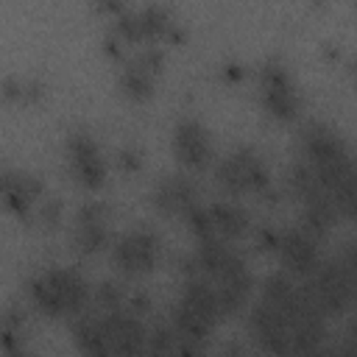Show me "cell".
I'll list each match as a JSON object with an SVG mask.
<instances>
[{
  "mask_svg": "<svg viewBox=\"0 0 357 357\" xmlns=\"http://www.w3.org/2000/svg\"><path fill=\"white\" fill-rule=\"evenodd\" d=\"M301 293L324 315H340L354 301V251L346 248L340 257L318 262L307 273Z\"/></svg>",
  "mask_w": 357,
  "mask_h": 357,
  "instance_id": "1",
  "label": "cell"
},
{
  "mask_svg": "<svg viewBox=\"0 0 357 357\" xmlns=\"http://www.w3.org/2000/svg\"><path fill=\"white\" fill-rule=\"evenodd\" d=\"M28 293L39 312L50 318H61V315L84 312L89 298V284L73 268H47L31 279Z\"/></svg>",
  "mask_w": 357,
  "mask_h": 357,
  "instance_id": "2",
  "label": "cell"
},
{
  "mask_svg": "<svg viewBox=\"0 0 357 357\" xmlns=\"http://www.w3.org/2000/svg\"><path fill=\"white\" fill-rule=\"evenodd\" d=\"M220 318L223 315H220L212 284L201 276H187L181 296L173 307V326L178 329V335L198 351Z\"/></svg>",
  "mask_w": 357,
  "mask_h": 357,
  "instance_id": "3",
  "label": "cell"
},
{
  "mask_svg": "<svg viewBox=\"0 0 357 357\" xmlns=\"http://www.w3.org/2000/svg\"><path fill=\"white\" fill-rule=\"evenodd\" d=\"M215 178H218L220 187H226L234 195H243V192L262 195V192L271 190V170H268V165L262 162V156L254 148H245V145L229 151L218 162Z\"/></svg>",
  "mask_w": 357,
  "mask_h": 357,
  "instance_id": "4",
  "label": "cell"
},
{
  "mask_svg": "<svg viewBox=\"0 0 357 357\" xmlns=\"http://www.w3.org/2000/svg\"><path fill=\"white\" fill-rule=\"evenodd\" d=\"M262 109L276 120H293L301 109V92L279 59H265L259 67Z\"/></svg>",
  "mask_w": 357,
  "mask_h": 357,
  "instance_id": "5",
  "label": "cell"
},
{
  "mask_svg": "<svg viewBox=\"0 0 357 357\" xmlns=\"http://www.w3.org/2000/svg\"><path fill=\"white\" fill-rule=\"evenodd\" d=\"M162 61H165V50L159 45H145L120 70V78H117L120 92L128 100H134V103L148 100L153 95V86H156V75L162 70Z\"/></svg>",
  "mask_w": 357,
  "mask_h": 357,
  "instance_id": "6",
  "label": "cell"
},
{
  "mask_svg": "<svg viewBox=\"0 0 357 357\" xmlns=\"http://www.w3.org/2000/svg\"><path fill=\"white\" fill-rule=\"evenodd\" d=\"M170 148H173L176 162H181V165L190 167V170L206 167V165L212 162V156H215L212 134H209V128H206L201 120H195V117H181V120L173 126Z\"/></svg>",
  "mask_w": 357,
  "mask_h": 357,
  "instance_id": "7",
  "label": "cell"
},
{
  "mask_svg": "<svg viewBox=\"0 0 357 357\" xmlns=\"http://www.w3.org/2000/svg\"><path fill=\"white\" fill-rule=\"evenodd\" d=\"M112 259L128 276L148 273L159 259V237L145 226L131 229L112 245Z\"/></svg>",
  "mask_w": 357,
  "mask_h": 357,
  "instance_id": "8",
  "label": "cell"
},
{
  "mask_svg": "<svg viewBox=\"0 0 357 357\" xmlns=\"http://www.w3.org/2000/svg\"><path fill=\"white\" fill-rule=\"evenodd\" d=\"M64 148H67L70 170H73L78 184L95 190V187H100L106 181L109 167H106V159L100 153V145L95 142V137L89 131H70Z\"/></svg>",
  "mask_w": 357,
  "mask_h": 357,
  "instance_id": "9",
  "label": "cell"
},
{
  "mask_svg": "<svg viewBox=\"0 0 357 357\" xmlns=\"http://www.w3.org/2000/svg\"><path fill=\"white\" fill-rule=\"evenodd\" d=\"M248 321H251L254 340L265 351H273V354L290 351V321H287L284 307H279L268 298H259V304H254Z\"/></svg>",
  "mask_w": 357,
  "mask_h": 357,
  "instance_id": "10",
  "label": "cell"
},
{
  "mask_svg": "<svg viewBox=\"0 0 357 357\" xmlns=\"http://www.w3.org/2000/svg\"><path fill=\"white\" fill-rule=\"evenodd\" d=\"M42 195H45V184L39 181V176L17 167L0 170V204L6 212L17 218H28Z\"/></svg>",
  "mask_w": 357,
  "mask_h": 357,
  "instance_id": "11",
  "label": "cell"
},
{
  "mask_svg": "<svg viewBox=\"0 0 357 357\" xmlns=\"http://www.w3.org/2000/svg\"><path fill=\"white\" fill-rule=\"evenodd\" d=\"M103 318V335H106V354H139L145 351V329L137 315L128 310H109Z\"/></svg>",
  "mask_w": 357,
  "mask_h": 357,
  "instance_id": "12",
  "label": "cell"
},
{
  "mask_svg": "<svg viewBox=\"0 0 357 357\" xmlns=\"http://www.w3.org/2000/svg\"><path fill=\"white\" fill-rule=\"evenodd\" d=\"M109 218L106 206L98 201L81 204V209L73 218V243L81 254H98L109 245Z\"/></svg>",
  "mask_w": 357,
  "mask_h": 357,
  "instance_id": "13",
  "label": "cell"
},
{
  "mask_svg": "<svg viewBox=\"0 0 357 357\" xmlns=\"http://www.w3.org/2000/svg\"><path fill=\"white\" fill-rule=\"evenodd\" d=\"M151 204L153 209H159L162 215H187L195 204H198V190L192 184L190 176L184 173H170V176H162L151 192Z\"/></svg>",
  "mask_w": 357,
  "mask_h": 357,
  "instance_id": "14",
  "label": "cell"
},
{
  "mask_svg": "<svg viewBox=\"0 0 357 357\" xmlns=\"http://www.w3.org/2000/svg\"><path fill=\"white\" fill-rule=\"evenodd\" d=\"M276 254L284 265L287 273H298V276H307L315 265H318V245H315V237L304 229H287L279 234V243H276Z\"/></svg>",
  "mask_w": 357,
  "mask_h": 357,
  "instance_id": "15",
  "label": "cell"
},
{
  "mask_svg": "<svg viewBox=\"0 0 357 357\" xmlns=\"http://www.w3.org/2000/svg\"><path fill=\"white\" fill-rule=\"evenodd\" d=\"M212 223H215V237L218 240H237L248 229V212L234 204V201H218L209 206Z\"/></svg>",
  "mask_w": 357,
  "mask_h": 357,
  "instance_id": "16",
  "label": "cell"
},
{
  "mask_svg": "<svg viewBox=\"0 0 357 357\" xmlns=\"http://www.w3.org/2000/svg\"><path fill=\"white\" fill-rule=\"evenodd\" d=\"M73 340L84 354H106V335H103V318L78 312V321L73 324Z\"/></svg>",
  "mask_w": 357,
  "mask_h": 357,
  "instance_id": "17",
  "label": "cell"
},
{
  "mask_svg": "<svg viewBox=\"0 0 357 357\" xmlns=\"http://www.w3.org/2000/svg\"><path fill=\"white\" fill-rule=\"evenodd\" d=\"M45 95V84L39 78L6 75L0 78V98L6 103H36Z\"/></svg>",
  "mask_w": 357,
  "mask_h": 357,
  "instance_id": "18",
  "label": "cell"
},
{
  "mask_svg": "<svg viewBox=\"0 0 357 357\" xmlns=\"http://www.w3.org/2000/svg\"><path fill=\"white\" fill-rule=\"evenodd\" d=\"M22 326H25V310L22 307L11 304L0 312V351H20Z\"/></svg>",
  "mask_w": 357,
  "mask_h": 357,
  "instance_id": "19",
  "label": "cell"
},
{
  "mask_svg": "<svg viewBox=\"0 0 357 357\" xmlns=\"http://www.w3.org/2000/svg\"><path fill=\"white\" fill-rule=\"evenodd\" d=\"M33 212H36V220H39L45 229H56V226L61 223L64 206H61V201H59V198H45V195H42V198L36 201Z\"/></svg>",
  "mask_w": 357,
  "mask_h": 357,
  "instance_id": "20",
  "label": "cell"
},
{
  "mask_svg": "<svg viewBox=\"0 0 357 357\" xmlns=\"http://www.w3.org/2000/svg\"><path fill=\"white\" fill-rule=\"evenodd\" d=\"M95 301H98V307L103 310V312H109V310H120L123 307V287L117 284V282H100L98 287H95Z\"/></svg>",
  "mask_w": 357,
  "mask_h": 357,
  "instance_id": "21",
  "label": "cell"
},
{
  "mask_svg": "<svg viewBox=\"0 0 357 357\" xmlns=\"http://www.w3.org/2000/svg\"><path fill=\"white\" fill-rule=\"evenodd\" d=\"M114 165L123 170V173H134L142 167V148L137 145H123L114 151Z\"/></svg>",
  "mask_w": 357,
  "mask_h": 357,
  "instance_id": "22",
  "label": "cell"
},
{
  "mask_svg": "<svg viewBox=\"0 0 357 357\" xmlns=\"http://www.w3.org/2000/svg\"><path fill=\"white\" fill-rule=\"evenodd\" d=\"M245 75H248V67L243 61H226V64H220V78L229 81V84H240Z\"/></svg>",
  "mask_w": 357,
  "mask_h": 357,
  "instance_id": "23",
  "label": "cell"
},
{
  "mask_svg": "<svg viewBox=\"0 0 357 357\" xmlns=\"http://www.w3.org/2000/svg\"><path fill=\"white\" fill-rule=\"evenodd\" d=\"M103 53L109 56V59H123V53H126V42L109 28L106 31V36H103Z\"/></svg>",
  "mask_w": 357,
  "mask_h": 357,
  "instance_id": "24",
  "label": "cell"
},
{
  "mask_svg": "<svg viewBox=\"0 0 357 357\" xmlns=\"http://www.w3.org/2000/svg\"><path fill=\"white\" fill-rule=\"evenodd\" d=\"M279 229H273V226H262L259 231H257V245L262 248V251H276V243H279Z\"/></svg>",
  "mask_w": 357,
  "mask_h": 357,
  "instance_id": "25",
  "label": "cell"
},
{
  "mask_svg": "<svg viewBox=\"0 0 357 357\" xmlns=\"http://www.w3.org/2000/svg\"><path fill=\"white\" fill-rule=\"evenodd\" d=\"M92 8L98 14H109V17H117L123 8H126V0H92Z\"/></svg>",
  "mask_w": 357,
  "mask_h": 357,
  "instance_id": "26",
  "label": "cell"
}]
</instances>
